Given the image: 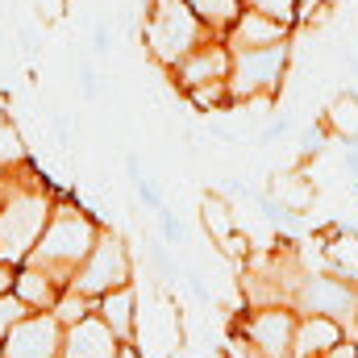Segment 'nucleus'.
Instances as JSON below:
<instances>
[{"label": "nucleus", "mask_w": 358, "mask_h": 358, "mask_svg": "<svg viewBox=\"0 0 358 358\" xmlns=\"http://www.w3.org/2000/svg\"><path fill=\"white\" fill-rule=\"evenodd\" d=\"M100 229L104 225H96V217L84 204H76L67 196H55L50 221H46V229H42V238H38V246H34V255L25 263H38L50 275H59L63 283H71L76 267L88 259V250L96 246Z\"/></svg>", "instance_id": "obj_1"}, {"label": "nucleus", "mask_w": 358, "mask_h": 358, "mask_svg": "<svg viewBox=\"0 0 358 358\" xmlns=\"http://www.w3.org/2000/svg\"><path fill=\"white\" fill-rule=\"evenodd\" d=\"M50 208H55V196L21 163V179L0 208V259L4 263H25L34 255V246L50 221Z\"/></svg>", "instance_id": "obj_2"}, {"label": "nucleus", "mask_w": 358, "mask_h": 358, "mask_svg": "<svg viewBox=\"0 0 358 358\" xmlns=\"http://www.w3.org/2000/svg\"><path fill=\"white\" fill-rule=\"evenodd\" d=\"M204 38H213V25L187 0H150V8H146V50L159 67L171 71Z\"/></svg>", "instance_id": "obj_3"}, {"label": "nucleus", "mask_w": 358, "mask_h": 358, "mask_svg": "<svg viewBox=\"0 0 358 358\" xmlns=\"http://www.w3.org/2000/svg\"><path fill=\"white\" fill-rule=\"evenodd\" d=\"M292 63V46L271 42V46H242L234 50V67H229V96L234 104H250V100H275V92L283 88Z\"/></svg>", "instance_id": "obj_4"}, {"label": "nucleus", "mask_w": 358, "mask_h": 358, "mask_svg": "<svg viewBox=\"0 0 358 358\" xmlns=\"http://www.w3.org/2000/svg\"><path fill=\"white\" fill-rule=\"evenodd\" d=\"M121 283H134L129 242H125L121 234H113V229H100L96 246L88 250V259L76 267V275H71L67 287H76V292H84L92 300H100L104 292H113V287H121Z\"/></svg>", "instance_id": "obj_5"}, {"label": "nucleus", "mask_w": 358, "mask_h": 358, "mask_svg": "<svg viewBox=\"0 0 358 358\" xmlns=\"http://www.w3.org/2000/svg\"><path fill=\"white\" fill-rule=\"evenodd\" d=\"M292 308L296 313H321V317H334L346 325V334L358 342V283L338 275V271H325V275H304L296 296H292Z\"/></svg>", "instance_id": "obj_6"}, {"label": "nucleus", "mask_w": 358, "mask_h": 358, "mask_svg": "<svg viewBox=\"0 0 358 358\" xmlns=\"http://www.w3.org/2000/svg\"><path fill=\"white\" fill-rule=\"evenodd\" d=\"M296 321H300V313L292 304H259V308H246L242 313L238 338L250 350H259L263 358H292Z\"/></svg>", "instance_id": "obj_7"}, {"label": "nucleus", "mask_w": 358, "mask_h": 358, "mask_svg": "<svg viewBox=\"0 0 358 358\" xmlns=\"http://www.w3.org/2000/svg\"><path fill=\"white\" fill-rule=\"evenodd\" d=\"M4 358H63V321L55 313L21 317L4 338Z\"/></svg>", "instance_id": "obj_8"}, {"label": "nucleus", "mask_w": 358, "mask_h": 358, "mask_svg": "<svg viewBox=\"0 0 358 358\" xmlns=\"http://www.w3.org/2000/svg\"><path fill=\"white\" fill-rule=\"evenodd\" d=\"M229 67H234V50H229V42L221 34H213V38H204L196 50H187L179 59L176 67H171V76H176L179 92H192V88H200V84L229 80Z\"/></svg>", "instance_id": "obj_9"}, {"label": "nucleus", "mask_w": 358, "mask_h": 358, "mask_svg": "<svg viewBox=\"0 0 358 358\" xmlns=\"http://www.w3.org/2000/svg\"><path fill=\"white\" fill-rule=\"evenodd\" d=\"M121 346L125 342L100 321V313H92V317L63 329V358H117Z\"/></svg>", "instance_id": "obj_10"}, {"label": "nucleus", "mask_w": 358, "mask_h": 358, "mask_svg": "<svg viewBox=\"0 0 358 358\" xmlns=\"http://www.w3.org/2000/svg\"><path fill=\"white\" fill-rule=\"evenodd\" d=\"M346 325L321 313H300L296 321V338H292V358H317L325 350H334L338 342H346Z\"/></svg>", "instance_id": "obj_11"}, {"label": "nucleus", "mask_w": 358, "mask_h": 358, "mask_svg": "<svg viewBox=\"0 0 358 358\" xmlns=\"http://www.w3.org/2000/svg\"><path fill=\"white\" fill-rule=\"evenodd\" d=\"M287 34H292V25L275 21V17L259 13V8H242V13L229 21V29H225L221 38L229 42V50H242V46H271V42H283Z\"/></svg>", "instance_id": "obj_12"}, {"label": "nucleus", "mask_w": 358, "mask_h": 358, "mask_svg": "<svg viewBox=\"0 0 358 358\" xmlns=\"http://www.w3.org/2000/svg\"><path fill=\"white\" fill-rule=\"evenodd\" d=\"M63 287H67V283H63L59 275H50L46 267H38V263H17L13 292L29 304V313H50V308L59 304Z\"/></svg>", "instance_id": "obj_13"}, {"label": "nucleus", "mask_w": 358, "mask_h": 358, "mask_svg": "<svg viewBox=\"0 0 358 358\" xmlns=\"http://www.w3.org/2000/svg\"><path fill=\"white\" fill-rule=\"evenodd\" d=\"M96 313L121 342H134V334H138V292H134V283H121V287L104 292L96 300Z\"/></svg>", "instance_id": "obj_14"}, {"label": "nucleus", "mask_w": 358, "mask_h": 358, "mask_svg": "<svg viewBox=\"0 0 358 358\" xmlns=\"http://www.w3.org/2000/svg\"><path fill=\"white\" fill-rule=\"evenodd\" d=\"M200 225H204V234H208V242H213V246L229 242V238L238 234L229 196H221V192H204V196H200Z\"/></svg>", "instance_id": "obj_15"}, {"label": "nucleus", "mask_w": 358, "mask_h": 358, "mask_svg": "<svg viewBox=\"0 0 358 358\" xmlns=\"http://www.w3.org/2000/svg\"><path fill=\"white\" fill-rule=\"evenodd\" d=\"M334 138L342 142H355L358 138V92H338L325 108V121H321Z\"/></svg>", "instance_id": "obj_16"}, {"label": "nucleus", "mask_w": 358, "mask_h": 358, "mask_svg": "<svg viewBox=\"0 0 358 358\" xmlns=\"http://www.w3.org/2000/svg\"><path fill=\"white\" fill-rule=\"evenodd\" d=\"M187 4H192L208 25H213V34H225V29H229V21L246 8V0H187Z\"/></svg>", "instance_id": "obj_17"}, {"label": "nucleus", "mask_w": 358, "mask_h": 358, "mask_svg": "<svg viewBox=\"0 0 358 358\" xmlns=\"http://www.w3.org/2000/svg\"><path fill=\"white\" fill-rule=\"evenodd\" d=\"M50 313H55V317L63 321V329H67V325H76V321H84V317L96 313V300L84 296V292H76V287H63V296H59V304H55Z\"/></svg>", "instance_id": "obj_18"}, {"label": "nucleus", "mask_w": 358, "mask_h": 358, "mask_svg": "<svg viewBox=\"0 0 358 358\" xmlns=\"http://www.w3.org/2000/svg\"><path fill=\"white\" fill-rule=\"evenodd\" d=\"M0 163H8V167H21L25 163V142H21L17 125L4 113H0Z\"/></svg>", "instance_id": "obj_19"}, {"label": "nucleus", "mask_w": 358, "mask_h": 358, "mask_svg": "<svg viewBox=\"0 0 358 358\" xmlns=\"http://www.w3.org/2000/svg\"><path fill=\"white\" fill-rule=\"evenodd\" d=\"M246 8H259L283 25H296L300 21V0H246Z\"/></svg>", "instance_id": "obj_20"}, {"label": "nucleus", "mask_w": 358, "mask_h": 358, "mask_svg": "<svg viewBox=\"0 0 358 358\" xmlns=\"http://www.w3.org/2000/svg\"><path fill=\"white\" fill-rule=\"evenodd\" d=\"M21 317H29V304H25L17 292H4V296H0V342L8 338V329H13Z\"/></svg>", "instance_id": "obj_21"}, {"label": "nucleus", "mask_w": 358, "mask_h": 358, "mask_svg": "<svg viewBox=\"0 0 358 358\" xmlns=\"http://www.w3.org/2000/svg\"><path fill=\"white\" fill-rule=\"evenodd\" d=\"M159 225H163V242H167V246H179V242H183V225H179V217L167 204L159 208Z\"/></svg>", "instance_id": "obj_22"}, {"label": "nucleus", "mask_w": 358, "mask_h": 358, "mask_svg": "<svg viewBox=\"0 0 358 358\" xmlns=\"http://www.w3.org/2000/svg\"><path fill=\"white\" fill-rule=\"evenodd\" d=\"M134 187H138V200H142L146 208H155V213L163 208V196L155 192V183H150V179H146V176H138V179H134Z\"/></svg>", "instance_id": "obj_23"}, {"label": "nucleus", "mask_w": 358, "mask_h": 358, "mask_svg": "<svg viewBox=\"0 0 358 358\" xmlns=\"http://www.w3.org/2000/svg\"><path fill=\"white\" fill-rule=\"evenodd\" d=\"M80 92H84V100H96V92H100V80H96V71H92V63L88 59H84V63H80Z\"/></svg>", "instance_id": "obj_24"}, {"label": "nucleus", "mask_w": 358, "mask_h": 358, "mask_svg": "<svg viewBox=\"0 0 358 358\" xmlns=\"http://www.w3.org/2000/svg\"><path fill=\"white\" fill-rule=\"evenodd\" d=\"M317 358H358V342L346 338V342H338L334 350H325V355H317Z\"/></svg>", "instance_id": "obj_25"}, {"label": "nucleus", "mask_w": 358, "mask_h": 358, "mask_svg": "<svg viewBox=\"0 0 358 358\" xmlns=\"http://www.w3.org/2000/svg\"><path fill=\"white\" fill-rule=\"evenodd\" d=\"M108 42H113L108 25H96V29H92V50H96V55H108Z\"/></svg>", "instance_id": "obj_26"}, {"label": "nucleus", "mask_w": 358, "mask_h": 358, "mask_svg": "<svg viewBox=\"0 0 358 358\" xmlns=\"http://www.w3.org/2000/svg\"><path fill=\"white\" fill-rule=\"evenodd\" d=\"M13 279H17V263H4V259H0V296L13 292Z\"/></svg>", "instance_id": "obj_27"}, {"label": "nucleus", "mask_w": 358, "mask_h": 358, "mask_svg": "<svg viewBox=\"0 0 358 358\" xmlns=\"http://www.w3.org/2000/svg\"><path fill=\"white\" fill-rule=\"evenodd\" d=\"M287 129H292V121H283V117H279V121H271L267 129H263V142H275V138H283Z\"/></svg>", "instance_id": "obj_28"}, {"label": "nucleus", "mask_w": 358, "mask_h": 358, "mask_svg": "<svg viewBox=\"0 0 358 358\" xmlns=\"http://www.w3.org/2000/svg\"><path fill=\"white\" fill-rule=\"evenodd\" d=\"M346 171L358 179V138L355 142H346Z\"/></svg>", "instance_id": "obj_29"}, {"label": "nucleus", "mask_w": 358, "mask_h": 358, "mask_svg": "<svg viewBox=\"0 0 358 358\" xmlns=\"http://www.w3.org/2000/svg\"><path fill=\"white\" fill-rule=\"evenodd\" d=\"M117 358H142V355H138V346H134V342H125V346H121V355H117Z\"/></svg>", "instance_id": "obj_30"}, {"label": "nucleus", "mask_w": 358, "mask_h": 358, "mask_svg": "<svg viewBox=\"0 0 358 358\" xmlns=\"http://www.w3.org/2000/svg\"><path fill=\"white\" fill-rule=\"evenodd\" d=\"M8 171H13V167H8V163H0V179L8 176Z\"/></svg>", "instance_id": "obj_31"}, {"label": "nucleus", "mask_w": 358, "mask_h": 358, "mask_svg": "<svg viewBox=\"0 0 358 358\" xmlns=\"http://www.w3.org/2000/svg\"><path fill=\"white\" fill-rule=\"evenodd\" d=\"M0 358H4V342H0Z\"/></svg>", "instance_id": "obj_32"}]
</instances>
